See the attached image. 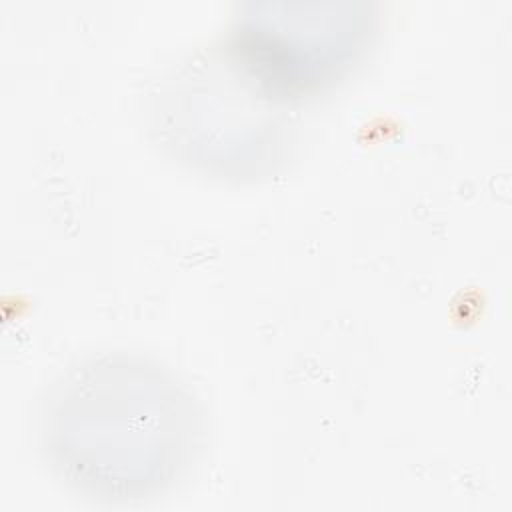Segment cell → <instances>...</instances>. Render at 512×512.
<instances>
[{
  "instance_id": "obj_1",
  "label": "cell",
  "mask_w": 512,
  "mask_h": 512,
  "mask_svg": "<svg viewBox=\"0 0 512 512\" xmlns=\"http://www.w3.org/2000/svg\"><path fill=\"white\" fill-rule=\"evenodd\" d=\"M44 452L74 490L104 502L154 498L198 452L192 396L160 366L108 358L62 378L44 412Z\"/></svg>"
}]
</instances>
